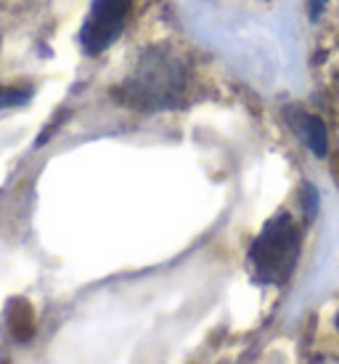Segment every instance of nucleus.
Masks as SVG:
<instances>
[{
	"mask_svg": "<svg viewBox=\"0 0 339 364\" xmlns=\"http://www.w3.org/2000/svg\"><path fill=\"white\" fill-rule=\"evenodd\" d=\"M186 93V67L165 48H151L120 91L122 104L140 112L172 109Z\"/></svg>",
	"mask_w": 339,
	"mask_h": 364,
	"instance_id": "1",
	"label": "nucleus"
},
{
	"mask_svg": "<svg viewBox=\"0 0 339 364\" xmlns=\"http://www.w3.org/2000/svg\"><path fill=\"white\" fill-rule=\"evenodd\" d=\"M299 232L289 213L268 218L250 247L252 279L257 284H284L297 269Z\"/></svg>",
	"mask_w": 339,
	"mask_h": 364,
	"instance_id": "2",
	"label": "nucleus"
},
{
	"mask_svg": "<svg viewBox=\"0 0 339 364\" xmlns=\"http://www.w3.org/2000/svg\"><path fill=\"white\" fill-rule=\"evenodd\" d=\"M128 9L130 0H93L88 19H85L80 32V43L85 53L96 56V53L106 51L111 43L120 38Z\"/></svg>",
	"mask_w": 339,
	"mask_h": 364,
	"instance_id": "3",
	"label": "nucleus"
},
{
	"mask_svg": "<svg viewBox=\"0 0 339 364\" xmlns=\"http://www.w3.org/2000/svg\"><path fill=\"white\" fill-rule=\"evenodd\" d=\"M287 120H289L291 131L297 133V139L308 146L310 152L316 157H326V152H329V133H326V125H323L321 117H316V114H310L305 109H289Z\"/></svg>",
	"mask_w": 339,
	"mask_h": 364,
	"instance_id": "4",
	"label": "nucleus"
},
{
	"mask_svg": "<svg viewBox=\"0 0 339 364\" xmlns=\"http://www.w3.org/2000/svg\"><path fill=\"white\" fill-rule=\"evenodd\" d=\"M6 324H9V333L13 341H30L35 335V311L24 298H11L6 304Z\"/></svg>",
	"mask_w": 339,
	"mask_h": 364,
	"instance_id": "5",
	"label": "nucleus"
},
{
	"mask_svg": "<svg viewBox=\"0 0 339 364\" xmlns=\"http://www.w3.org/2000/svg\"><path fill=\"white\" fill-rule=\"evenodd\" d=\"M32 99V88H0V109L24 107Z\"/></svg>",
	"mask_w": 339,
	"mask_h": 364,
	"instance_id": "6",
	"label": "nucleus"
},
{
	"mask_svg": "<svg viewBox=\"0 0 339 364\" xmlns=\"http://www.w3.org/2000/svg\"><path fill=\"white\" fill-rule=\"evenodd\" d=\"M299 200H302V210H305V221H313L316 218V213H318V203H321V197H318V189L313 186V183H305L302 186V192H299Z\"/></svg>",
	"mask_w": 339,
	"mask_h": 364,
	"instance_id": "7",
	"label": "nucleus"
},
{
	"mask_svg": "<svg viewBox=\"0 0 339 364\" xmlns=\"http://www.w3.org/2000/svg\"><path fill=\"white\" fill-rule=\"evenodd\" d=\"M326 6V0H310V11H313V16H318V11Z\"/></svg>",
	"mask_w": 339,
	"mask_h": 364,
	"instance_id": "8",
	"label": "nucleus"
}]
</instances>
